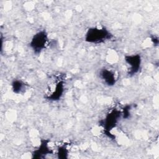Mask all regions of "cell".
<instances>
[{
    "instance_id": "3",
    "label": "cell",
    "mask_w": 159,
    "mask_h": 159,
    "mask_svg": "<svg viewBox=\"0 0 159 159\" xmlns=\"http://www.w3.org/2000/svg\"><path fill=\"white\" fill-rule=\"evenodd\" d=\"M125 62L128 66V75L134 76L140 70L141 66V57L139 54L125 56Z\"/></svg>"
},
{
    "instance_id": "1",
    "label": "cell",
    "mask_w": 159,
    "mask_h": 159,
    "mask_svg": "<svg viewBox=\"0 0 159 159\" xmlns=\"http://www.w3.org/2000/svg\"><path fill=\"white\" fill-rule=\"evenodd\" d=\"M112 34L105 27H91L86 32L85 41L90 43H100L109 40Z\"/></svg>"
},
{
    "instance_id": "2",
    "label": "cell",
    "mask_w": 159,
    "mask_h": 159,
    "mask_svg": "<svg viewBox=\"0 0 159 159\" xmlns=\"http://www.w3.org/2000/svg\"><path fill=\"white\" fill-rule=\"evenodd\" d=\"M48 42L47 32L45 30H41L33 35L29 42V46L35 54H39L48 45Z\"/></svg>"
},
{
    "instance_id": "5",
    "label": "cell",
    "mask_w": 159,
    "mask_h": 159,
    "mask_svg": "<svg viewBox=\"0 0 159 159\" xmlns=\"http://www.w3.org/2000/svg\"><path fill=\"white\" fill-rule=\"evenodd\" d=\"M120 116H122V112L116 109L112 110L106 115L102 123V125L106 131L109 132L115 127Z\"/></svg>"
},
{
    "instance_id": "7",
    "label": "cell",
    "mask_w": 159,
    "mask_h": 159,
    "mask_svg": "<svg viewBox=\"0 0 159 159\" xmlns=\"http://www.w3.org/2000/svg\"><path fill=\"white\" fill-rule=\"evenodd\" d=\"M27 85L21 80H15L12 83V89L14 93L21 94L25 91Z\"/></svg>"
},
{
    "instance_id": "6",
    "label": "cell",
    "mask_w": 159,
    "mask_h": 159,
    "mask_svg": "<svg viewBox=\"0 0 159 159\" xmlns=\"http://www.w3.org/2000/svg\"><path fill=\"white\" fill-rule=\"evenodd\" d=\"M99 77L106 85L109 86L115 85L117 81V75L116 73L107 68L101 69L99 73Z\"/></svg>"
},
{
    "instance_id": "4",
    "label": "cell",
    "mask_w": 159,
    "mask_h": 159,
    "mask_svg": "<svg viewBox=\"0 0 159 159\" xmlns=\"http://www.w3.org/2000/svg\"><path fill=\"white\" fill-rule=\"evenodd\" d=\"M48 92L47 94V99L50 101L59 100L62 96L64 92V83L62 81H58L50 85L48 88Z\"/></svg>"
}]
</instances>
